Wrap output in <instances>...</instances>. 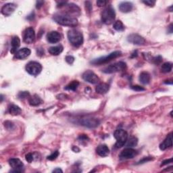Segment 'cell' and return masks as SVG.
<instances>
[{
  "mask_svg": "<svg viewBox=\"0 0 173 173\" xmlns=\"http://www.w3.org/2000/svg\"><path fill=\"white\" fill-rule=\"evenodd\" d=\"M162 58L161 56H157L152 58V62L156 64H160V63L162 62Z\"/></svg>",
  "mask_w": 173,
  "mask_h": 173,
  "instance_id": "obj_33",
  "label": "cell"
},
{
  "mask_svg": "<svg viewBox=\"0 0 173 173\" xmlns=\"http://www.w3.org/2000/svg\"><path fill=\"white\" fill-rule=\"evenodd\" d=\"M120 56H121V52H119V51H116V52H112L111 54H108V56H106L95 59V60H93L91 62V64L94 65H101L103 64H105V63L110 62L111 60H114V59H115Z\"/></svg>",
  "mask_w": 173,
  "mask_h": 173,
  "instance_id": "obj_5",
  "label": "cell"
},
{
  "mask_svg": "<svg viewBox=\"0 0 173 173\" xmlns=\"http://www.w3.org/2000/svg\"><path fill=\"white\" fill-rule=\"evenodd\" d=\"M59 152L58 151H56V152H54L53 154H51L50 156H49L48 157V160H56L57 158V157L59 156Z\"/></svg>",
  "mask_w": 173,
  "mask_h": 173,
  "instance_id": "obj_31",
  "label": "cell"
},
{
  "mask_svg": "<svg viewBox=\"0 0 173 173\" xmlns=\"http://www.w3.org/2000/svg\"><path fill=\"white\" fill-rule=\"evenodd\" d=\"M137 152L135 149H132L131 147H127L124 149L123 151H122L119 155V158L121 160H128L132 159L137 156Z\"/></svg>",
  "mask_w": 173,
  "mask_h": 173,
  "instance_id": "obj_13",
  "label": "cell"
},
{
  "mask_svg": "<svg viewBox=\"0 0 173 173\" xmlns=\"http://www.w3.org/2000/svg\"><path fill=\"white\" fill-rule=\"evenodd\" d=\"M108 3V2L104 1V0H99L97 2V5L99 7H103L105 6Z\"/></svg>",
  "mask_w": 173,
  "mask_h": 173,
  "instance_id": "obj_38",
  "label": "cell"
},
{
  "mask_svg": "<svg viewBox=\"0 0 173 173\" xmlns=\"http://www.w3.org/2000/svg\"><path fill=\"white\" fill-rule=\"evenodd\" d=\"M78 85H79V82L77 81H73L72 82H70V83L66 86L64 88L66 90H68V91H76L77 89L78 88Z\"/></svg>",
  "mask_w": 173,
  "mask_h": 173,
  "instance_id": "obj_27",
  "label": "cell"
},
{
  "mask_svg": "<svg viewBox=\"0 0 173 173\" xmlns=\"http://www.w3.org/2000/svg\"><path fill=\"white\" fill-rule=\"evenodd\" d=\"M8 110H9V112H10V115H13V116L19 115L22 112L21 109L20 108V107H18V105H14V104H12V105H10V107L8 108Z\"/></svg>",
  "mask_w": 173,
  "mask_h": 173,
  "instance_id": "obj_25",
  "label": "cell"
},
{
  "mask_svg": "<svg viewBox=\"0 0 173 173\" xmlns=\"http://www.w3.org/2000/svg\"><path fill=\"white\" fill-rule=\"evenodd\" d=\"M126 67H127L126 63L123 62H119L107 66V67L105 68L102 71L105 74H112V73L122 71V70H124Z\"/></svg>",
  "mask_w": 173,
  "mask_h": 173,
  "instance_id": "obj_7",
  "label": "cell"
},
{
  "mask_svg": "<svg viewBox=\"0 0 173 173\" xmlns=\"http://www.w3.org/2000/svg\"><path fill=\"white\" fill-rule=\"evenodd\" d=\"M47 40L50 43H56L61 40V35L57 31H51L47 35Z\"/></svg>",
  "mask_w": 173,
  "mask_h": 173,
  "instance_id": "obj_15",
  "label": "cell"
},
{
  "mask_svg": "<svg viewBox=\"0 0 173 173\" xmlns=\"http://www.w3.org/2000/svg\"><path fill=\"white\" fill-rule=\"evenodd\" d=\"M131 89L133 90H134L135 91H145V89L142 86H141L139 85H133L131 86Z\"/></svg>",
  "mask_w": 173,
  "mask_h": 173,
  "instance_id": "obj_34",
  "label": "cell"
},
{
  "mask_svg": "<svg viewBox=\"0 0 173 173\" xmlns=\"http://www.w3.org/2000/svg\"><path fill=\"white\" fill-rule=\"evenodd\" d=\"M53 172H62V171L61 170L60 168H57L55 169V170L53 171Z\"/></svg>",
  "mask_w": 173,
  "mask_h": 173,
  "instance_id": "obj_44",
  "label": "cell"
},
{
  "mask_svg": "<svg viewBox=\"0 0 173 173\" xmlns=\"http://www.w3.org/2000/svg\"><path fill=\"white\" fill-rule=\"evenodd\" d=\"M43 3H44V2L43 1H37L36 3V7L37 9L41 8V7L43 6Z\"/></svg>",
  "mask_w": 173,
  "mask_h": 173,
  "instance_id": "obj_41",
  "label": "cell"
},
{
  "mask_svg": "<svg viewBox=\"0 0 173 173\" xmlns=\"http://www.w3.org/2000/svg\"><path fill=\"white\" fill-rule=\"evenodd\" d=\"M127 40L129 43L137 45H143L145 44V39L138 34H131L127 37Z\"/></svg>",
  "mask_w": 173,
  "mask_h": 173,
  "instance_id": "obj_12",
  "label": "cell"
},
{
  "mask_svg": "<svg viewBox=\"0 0 173 173\" xmlns=\"http://www.w3.org/2000/svg\"><path fill=\"white\" fill-rule=\"evenodd\" d=\"M68 39L71 44L78 48L83 43V36L79 30L77 29H71L68 32Z\"/></svg>",
  "mask_w": 173,
  "mask_h": 173,
  "instance_id": "obj_2",
  "label": "cell"
},
{
  "mask_svg": "<svg viewBox=\"0 0 173 173\" xmlns=\"http://www.w3.org/2000/svg\"><path fill=\"white\" fill-rule=\"evenodd\" d=\"M172 68V64L171 62H166L162 64V67H161V70L162 72L164 73H168L170 72Z\"/></svg>",
  "mask_w": 173,
  "mask_h": 173,
  "instance_id": "obj_29",
  "label": "cell"
},
{
  "mask_svg": "<svg viewBox=\"0 0 173 173\" xmlns=\"http://www.w3.org/2000/svg\"><path fill=\"white\" fill-rule=\"evenodd\" d=\"M172 162V158H171V159H168V160H164V162H162V164H161V166H164V165H166L169 163H171Z\"/></svg>",
  "mask_w": 173,
  "mask_h": 173,
  "instance_id": "obj_42",
  "label": "cell"
},
{
  "mask_svg": "<svg viewBox=\"0 0 173 173\" xmlns=\"http://www.w3.org/2000/svg\"><path fill=\"white\" fill-rule=\"evenodd\" d=\"M116 13L111 5L106 7L101 12V21L105 25H110L115 21Z\"/></svg>",
  "mask_w": 173,
  "mask_h": 173,
  "instance_id": "obj_3",
  "label": "cell"
},
{
  "mask_svg": "<svg viewBox=\"0 0 173 173\" xmlns=\"http://www.w3.org/2000/svg\"><path fill=\"white\" fill-rule=\"evenodd\" d=\"M10 166L13 168V171L11 172H21L22 171V168L24 166V164L22 163L21 160L18 158H12L9 160Z\"/></svg>",
  "mask_w": 173,
  "mask_h": 173,
  "instance_id": "obj_11",
  "label": "cell"
},
{
  "mask_svg": "<svg viewBox=\"0 0 173 173\" xmlns=\"http://www.w3.org/2000/svg\"><path fill=\"white\" fill-rule=\"evenodd\" d=\"M85 5H86V10H87L88 12H91L92 10V6H91V3H90L89 2H85Z\"/></svg>",
  "mask_w": 173,
  "mask_h": 173,
  "instance_id": "obj_40",
  "label": "cell"
},
{
  "mask_svg": "<svg viewBox=\"0 0 173 173\" xmlns=\"http://www.w3.org/2000/svg\"><path fill=\"white\" fill-rule=\"evenodd\" d=\"M35 33L32 27L27 28L23 34V41L27 44H31L35 41Z\"/></svg>",
  "mask_w": 173,
  "mask_h": 173,
  "instance_id": "obj_10",
  "label": "cell"
},
{
  "mask_svg": "<svg viewBox=\"0 0 173 173\" xmlns=\"http://www.w3.org/2000/svg\"><path fill=\"white\" fill-rule=\"evenodd\" d=\"M172 146V133H171L163 142L160 145V149L161 150H166V149Z\"/></svg>",
  "mask_w": 173,
  "mask_h": 173,
  "instance_id": "obj_17",
  "label": "cell"
},
{
  "mask_svg": "<svg viewBox=\"0 0 173 173\" xmlns=\"http://www.w3.org/2000/svg\"><path fill=\"white\" fill-rule=\"evenodd\" d=\"M65 60L66 61V62L68 63L69 64H72V63L74 62V58L72 56H67L66 57Z\"/></svg>",
  "mask_w": 173,
  "mask_h": 173,
  "instance_id": "obj_37",
  "label": "cell"
},
{
  "mask_svg": "<svg viewBox=\"0 0 173 173\" xmlns=\"http://www.w3.org/2000/svg\"><path fill=\"white\" fill-rule=\"evenodd\" d=\"M133 7V5L131 2H123L120 3L119 10L121 12L128 13L130 12Z\"/></svg>",
  "mask_w": 173,
  "mask_h": 173,
  "instance_id": "obj_18",
  "label": "cell"
},
{
  "mask_svg": "<svg viewBox=\"0 0 173 173\" xmlns=\"http://www.w3.org/2000/svg\"><path fill=\"white\" fill-rule=\"evenodd\" d=\"M43 100L41 99V97L37 95H34L29 97V103L30 105L32 106H38L42 104Z\"/></svg>",
  "mask_w": 173,
  "mask_h": 173,
  "instance_id": "obj_23",
  "label": "cell"
},
{
  "mask_svg": "<svg viewBox=\"0 0 173 173\" xmlns=\"http://www.w3.org/2000/svg\"><path fill=\"white\" fill-rule=\"evenodd\" d=\"M114 137L116 139V147L120 148L125 145L128 139V133L123 129H117L114 133Z\"/></svg>",
  "mask_w": 173,
  "mask_h": 173,
  "instance_id": "obj_4",
  "label": "cell"
},
{
  "mask_svg": "<svg viewBox=\"0 0 173 173\" xmlns=\"http://www.w3.org/2000/svg\"><path fill=\"white\" fill-rule=\"evenodd\" d=\"M63 49H64L63 46L60 45L50 48L49 49V52L50 54L53 55V56H58V55L60 54L63 52Z\"/></svg>",
  "mask_w": 173,
  "mask_h": 173,
  "instance_id": "obj_24",
  "label": "cell"
},
{
  "mask_svg": "<svg viewBox=\"0 0 173 173\" xmlns=\"http://www.w3.org/2000/svg\"><path fill=\"white\" fill-rule=\"evenodd\" d=\"M151 80V77L147 72H143L140 74L139 75V81L141 84L147 85L149 83Z\"/></svg>",
  "mask_w": 173,
  "mask_h": 173,
  "instance_id": "obj_22",
  "label": "cell"
},
{
  "mask_svg": "<svg viewBox=\"0 0 173 173\" xmlns=\"http://www.w3.org/2000/svg\"><path fill=\"white\" fill-rule=\"evenodd\" d=\"M79 123L81 125L84 126L85 127L87 128H96L99 126L100 122V120L95 119V118H84V119H82Z\"/></svg>",
  "mask_w": 173,
  "mask_h": 173,
  "instance_id": "obj_8",
  "label": "cell"
},
{
  "mask_svg": "<svg viewBox=\"0 0 173 173\" xmlns=\"http://www.w3.org/2000/svg\"><path fill=\"white\" fill-rule=\"evenodd\" d=\"M138 143V139H137V137L134 136H131V137H129V139H127V141H126L125 145L126 147H135Z\"/></svg>",
  "mask_w": 173,
  "mask_h": 173,
  "instance_id": "obj_26",
  "label": "cell"
},
{
  "mask_svg": "<svg viewBox=\"0 0 173 173\" xmlns=\"http://www.w3.org/2000/svg\"><path fill=\"white\" fill-rule=\"evenodd\" d=\"M82 77L86 82L91 84H97L100 81L99 77L91 70H86L82 74Z\"/></svg>",
  "mask_w": 173,
  "mask_h": 173,
  "instance_id": "obj_9",
  "label": "cell"
},
{
  "mask_svg": "<svg viewBox=\"0 0 173 173\" xmlns=\"http://www.w3.org/2000/svg\"><path fill=\"white\" fill-rule=\"evenodd\" d=\"M30 94L27 91H21L18 93V97L20 99H25L27 97H29Z\"/></svg>",
  "mask_w": 173,
  "mask_h": 173,
  "instance_id": "obj_30",
  "label": "cell"
},
{
  "mask_svg": "<svg viewBox=\"0 0 173 173\" xmlns=\"http://www.w3.org/2000/svg\"><path fill=\"white\" fill-rule=\"evenodd\" d=\"M72 150H73V151H74L75 152H76V150H77V152H78L80 151V149H78V147H77L74 146V147H72Z\"/></svg>",
  "mask_w": 173,
  "mask_h": 173,
  "instance_id": "obj_45",
  "label": "cell"
},
{
  "mask_svg": "<svg viewBox=\"0 0 173 173\" xmlns=\"http://www.w3.org/2000/svg\"><path fill=\"white\" fill-rule=\"evenodd\" d=\"M152 158H149V157H146V158H144L143 159H142L141 160H140L139 162L137 163V164H143V163H145V162H149V161H150L152 160Z\"/></svg>",
  "mask_w": 173,
  "mask_h": 173,
  "instance_id": "obj_39",
  "label": "cell"
},
{
  "mask_svg": "<svg viewBox=\"0 0 173 173\" xmlns=\"http://www.w3.org/2000/svg\"><path fill=\"white\" fill-rule=\"evenodd\" d=\"M142 2L145 3V5L150 7H153L156 3V1H154V0H146V1H143Z\"/></svg>",
  "mask_w": 173,
  "mask_h": 173,
  "instance_id": "obj_35",
  "label": "cell"
},
{
  "mask_svg": "<svg viewBox=\"0 0 173 173\" xmlns=\"http://www.w3.org/2000/svg\"><path fill=\"white\" fill-rule=\"evenodd\" d=\"M16 5L13 3H6L2 7V14L6 16H10L11 14L14 13L16 8Z\"/></svg>",
  "mask_w": 173,
  "mask_h": 173,
  "instance_id": "obj_14",
  "label": "cell"
},
{
  "mask_svg": "<svg viewBox=\"0 0 173 173\" xmlns=\"http://www.w3.org/2000/svg\"><path fill=\"white\" fill-rule=\"evenodd\" d=\"M168 32L169 33H172V24H171L170 26L168 27Z\"/></svg>",
  "mask_w": 173,
  "mask_h": 173,
  "instance_id": "obj_43",
  "label": "cell"
},
{
  "mask_svg": "<svg viewBox=\"0 0 173 173\" xmlns=\"http://www.w3.org/2000/svg\"><path fill=\"white\" fill-rule=\"evenodd\" d=\"M96 152L101 157H106L110 154V149L106 145H100L96 149Z\"/></svg>",
  "mask_w": 173,
  "mask_h": 173,
  "instance_id": "obj_19",
  "label": "cell"
},
{
  "mask_svg": "<svg viewBox=\"0 0 173 173\" xmlns=\"http://www.w3.org/2000/svg\"><path fill=\"white\" fill-rule=\"evenodd\" d=\"M4 126L7 129V130H12L14 127V124L12 123L10 121H6L4 123Z\"/></svg>",
  "mask_w": 173,
  "mask_h": 173,
  "instance_id": "obj_32",
  "label": "cell"
},
{
  "mask_svg": "<svg viewBox=\"0 0 173 173\" xmlns=\"http://www.w3.org/2000/svg\"><path fill=\"white\" fill-rule=\"evenodd\" d=\"M26 70L30 75L37 76L42 70V66L40 63L35 61L29 62L26 66Z\"/></svg>",
  "mask_w": 173,
  "mask_h": 173,
  "instance_id": "obj_6",
  "label": "cell"
},
{
  "mask_svg": "<svg viewBox=\"0 0 173 173\" xmlns=\"http://www.w3.org/2000/svg\"><path fill=\"white\" fill-rule=\"evenodd\" d=\"M110 89V85L107 83H104V82H101V83H100L98 85L96 88V91L97 93L99 94H105L107 93Z\"/></svg>",
  "mask_w": 173,
  "mask_h": 173,
  "instance_id": "obj_21",
  "label": "cell"
},
{
  "mask_svg": "<svg viewBox=\"0 0 173 173\" xmlns=\"http://www.w3.org/2000/svg\"><path fill=\"white\" fill-rule=\"evenodd\" d=\"M31 52L29 48H24L21 49H19L18 52L15 54V58L18 60H23L25 59L27 57L30 56Z\"/></svg>",
  "mask_w": 173,
  "mask_h": 173,
  "instance_id": "obj_16",
  "label": "cell"
},
{
  "mask_svg": "<svg viewBox=\"0 0 173 173\" xmlns=\"http://www.w3.org/2000/svg\"><path fill=\"white\" fill-rule=\"evenodd\" d=\"M25 158H26V160L27 161V162H29V163H31L33 162V155L31 154V153H29V154H27L26 155V157H25Z\"/></svg>",
  "mask_w": 173,
  "mask_h": 173,
  "instance_id": "obj_36",
  "label": "cell"
},
{
  "mask_svg": "<svg viewBox=\"0 0 173 173\" xmlns=\"http://www.w3.org/2000/svg\"><path fill=\"white\" fill-rule=\"evenodd\" d=\"M21 45V40L18 36H14L12 39V42H11V50L10 52L12 54H16V50L19 48V46Z\"/></svg>",
  "mask_w": 173,
  "mask_h": 173,
  "instance_id": "obj_20",
  "label": "cell"
},
{
  "mask_svg": "<svg viewBox=\"0 0 173 173\" xmlns=\"http://www.w3.org/2000/svg\"><path fill=\"white\" fill-rule=\"evenodd\" d=\"M53 19L58 24L62 26L74 27L78 25V21L76 18L64 13L54 14Z\"/></svg>",
  "mask_w": 173,
  "mask_h": 173,
  "instance_id": "obj_1",
  "label": "cell"
},
{
  "mask_svg": "<svg viewBox=\"0 0 173 173\" xmlns=\"http://www.w3.org/2000/svg\"><path fill=\"white\" fill-rule=\"evenodd\" d=\"M113 28H114V29H115L116 31H119V32L124 31V29H125L124 25H123V23L122 22L120 21H117L115 23H114Z\"/></svg>",
  "mask_w": 173,
  "mask_h": 173,
  "instance_id": "obj_28",
  "label": "cell"
}]
</instances>
